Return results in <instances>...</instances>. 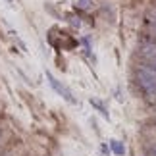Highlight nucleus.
I'll return each mask as SVG.
<instances>
[{
    "label": "nucleus",
    "instance_id": "2",
    "mask_svg": "<svg viewBox=\"0 0 156 156\" xmlns=\"http://www.w3.org/2000/svg\"><path fill=\"white\" fill-rule=\"evenodd\" d=\"M110 145H112V152L114 154H118V156H123L125 154V147H123L122 141H112Z\"/></svg>",
    "mask_w": 156,
    "mask_h": 156
},
{
    "label": "nucleus",
    "instance_id": "3",
    "mask_svg": "<svg viewBox=\"0 0 156 156\" xmlns=\"http://www.w3.org/2000/svg\"><path fill=\"white\" fill-rule=\"evenodd\" d=\"M77 4H79L81 8H85V10H89V8L93 6V2H91V0H77Z\"/></svg>",
    "mask_w": 156,
    "mask_h": 156
},
{
    "label": "nucleus",
    "instance_id": "5",
    "mask_svg": "<svg viewBox=\"0 0 156 156\" xmlns=\"http://www.w3.org/2000/svg\"><path fill=\"white\" fill-rule=\"evenodd\" d=\"M0 137H2V127H0Z\"/></svg>",
    "mask_w": 156,
    "mask_h": 156
},
{
    "label": "nucleus",
    "instance_id": "1",
    "mask_svg": "<svg viewBox=\"0 0 156 156\" xmlns=\"http://www.w3.org/2000/svg\"><path fill=\"white\" fill-rule=\"evenodd\" d=\"M46 79H48V83H50V87L54 89V91H56L58 94H62V97L68 100V102H75V98H73V94H71V91L69 89H66L62 83H60L56 77H54L52 73H46Z\"/></svg>",
    "mask_w": 156,
    "mask_h": 156
},
{
    "label": "nucleus",
    "instance_id": "4",
    "mask_svg": "<svg viewBox=\"0 0 156 156\" xmlns=\"http://www.w3.org/2000/svg\"><path fill=\"white\" fill-rule=\"evenodd\" d=\"M148 156H156V145L151 148V151H148Z\"/></svg>",
    "mask_w": 156,
    "mask_h": 156
}]
</instances>
